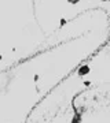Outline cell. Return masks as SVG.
I'll return each mask as SVG.
<instances>
[{"instance_id":"6da1fadb","label":"cell","mask_w":110,"mask_h":123,"mask_svg":"<svg viewBox=\"0 0 110 123\" xmlns=\"http://www.w3.org/2000/svg\"><path fill=\"white\" fill-rule=\"evenodd\" d=\"M88 71H89V67L85 66V67H83V68H81V70L79 71V74H80V75H84V74H87Z\"/></svg>"}]
</instances>
